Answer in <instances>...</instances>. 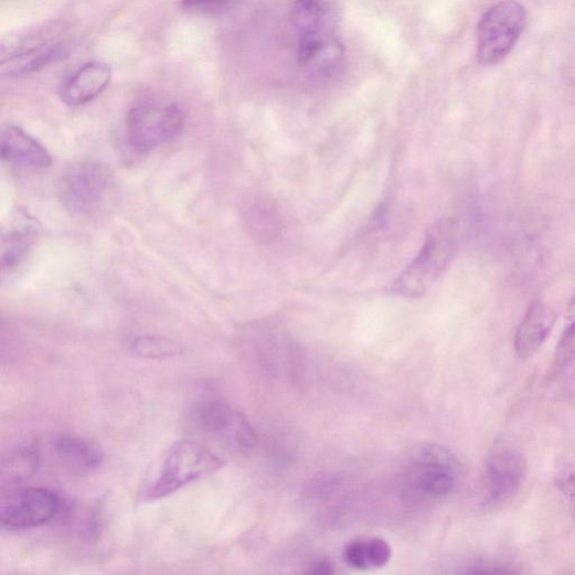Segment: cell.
Listing matches in <instances>:
<instances>
[{
  "instance_id": "cell-14",
  "label": "cell",
  "mask_w": 575,
  "mask_h": 575,
  "mask_svg": "<svg viewBox=\"0 0 575 575\" xmlns=\"http://www.w3.org/2000/svg\"><path fill=\"white\" fill-rule=\"evenodd\" d=\"M0 152L9 163L26 168H47L52 158L47 150L18 126H9L0 140Z\"/></svg>"
},
{
  "instance_id": "cell-1",
  "label": "cell",
  "mask_w": 575,
  "mask_h": 575,
  "mask_svg": "<svg viewBox=\"0 0 575 575\" xmlns=\"http://www.w3.org/2000/svg\"><path fill=\"white\" fill-rule=\"evenodd\" d=\"M460 245V223L444 217L427 231L415 259L394 281L391 291L406 298H419L451 266Z\"/></svg>"
},
{
  "instance_id": "cell-8",
  "label": "cell",
  "mask_w": 575,
  "mask_h": 575,
  "mask_svg": "<svg viewBox=\"0 0 575 575\" xmlns=\"http://www.w3.org/2000/svg\"><path fill=\"white\" fill-rule=\"evenodd\" d=\"M528 476V461L514 444L497 441L486 461L483 473L485 501L500 505L513 499Z\"/></svg>"
},
{
  "instance_id": "cell-5",
  "label": "cell",
  "mask_w": 575,
  "mask_h": 575,
  "mask_svg": "<svg viewBox=\"0 0 575 575\" xmlns=\"http://www.w3.org/2000/svg\"><path fill=\"white\" fill-rule=\"evenodd\" d=\"M184 113L170 103H146L126 119L127 141L137 152L152 151L175 139L183 129Z\"/></svg>"
},
{
  "instance_id": "cell-11",
  "label": "cell",
  "mask_w": 575,
  "mask_h": 575,
  "mask_svg": "<svg viewBox=\"0 0 575 575\" xmlns=\"http://www.w3.org/2000/svg\"><path fill=\"white\" fill-rule=\"evenodd\" d=\"M52 450L58 465L74 476L93 473L105 460V452L98 443L71 434L56 436Z\"/></svg>"
},
{
  "instance_id": "cell-16",
  "label": "cell",
  "mask_w": 575,
  "mask_h": 575,
  "mask_svg": "<svg viewBox=\"0 0 575 575\" xmlns=\"http://www.w3.org/2000/svg\"><path fill=\"white\" fill-rule=\"evenodd\" d=\"M392 547L382 539L364 537L348 543L343 557L345 563L358 571H368L386 566L392 560Z\"/></svg>"
},
{
  "instance_id": "cell-23",
  "label": "cell",
  "mask_w": 575,
  "mask_h": 575,
  "mask_svg": "<svg viewBox=\"0 0 575 575\" xmlns=\"http://www.w3.org/2000/svg\"><path fill=\"white\" fill-rule=\"evenodd\" d=\"M558 488L575 515V467L566 476L560 478Z\"/></svg>"
},
{
  "instance_id": "cell-17",
  "label": "cell",
  "mask_w": 575,
  "mask_h": 575,
  "mask_svg": "<svg viewBox=\"0 0 575 575\" xmlns=\"http://www.w3.org/2000/svg\"><path fill=\"white\" fill-rule=\"evenodd\" d=\"M40 461V454L34 446L15 447L3 458L0 485L7 490L29 481L38 472Z\"/></svg>"
},
{
  "instance_id": "cell-15",
  "label": "cell",
  "mask_w": 575,
  "mask_h": 575,
  "mask_svg": "<svg viewBox=\"0 0 575 575\" xmlns=\"http://www.w3.org/2000/svg\"><path fill=\"white\" fill-rule=\"evenodd\" d=\"M36 237L34 224L24 214L3 233L2 265L4 270L17 269L28 257Z\"/></svg>"
},
{
  "instance_id": "cell-4",
  "label": "cell",
  "mask_w": 575,
  "mask_h": 575,
  "mask_svg": "<svg viewBox=\"0 0 575 575\" xmlns=\"http://www.w3.org/2000/svg\"><path fill=\"white\" fill-rule=\"evenodd\" d=\"M528 23L525 8L515 0L492 7L478 25V58L482 65H494L514 49Z\"/></svg>"
},
{
  "instance_id": "cell-2",
  "label": "cell",
  "mask_w": 575,
  "mask_h": 575,
  "mask_svg": "<svg viewBox=\"0 0 575 575\" xmlns=\"http://www.w3.org/2000/svg\"><path fill=\"white\" fill-rule=\"evenodd\" d=\"M225 466V461L194 439L177 440L169 449L158 478L141 493L142 501L167 498L182 488L205 479Z\"/></svg>"
},
{
  "instance_id": "cell-3",
  "label": "cell",
  "mask_w": 575,
  "mask_h": 575,
  "mask_svg": "<svg viewBox=\"0 0 575 575\" xmlns=\"http://www.w3.org/2000/svg\"><path fill=\"white\" fill-rule=\"evenodd\" d=\"M462 465L450 450L435 444L418 447L404 475L405 494L412 500L439 501L458 486Z\"/></svg>"
},
{
  "instance_id": "cell-10",
  "label": "cell",
  "mask_w": 575,
  "mask_h": 575,
  "mask_svg": "<svg viewBox=\"0 0 575 575\" xmlns=\"http://www.w3.org/2000/svg\"><path fill=\"white\" fill-rule=\"evenodd\" d=\"M344 49L330 26L298 34V62L316 81L334 77L342 68Z\"/></svg>"
},
{
  "instance_id": "cell-20",
  "label": "cell",
  "mask_w": 575,
  "mask_h": 575,
  "mask_svg": "<svg viewBox=\"0 0 575 575\" xmlns=\"http://www.w3.org/2000/svg\"><path fill=\"white\" fill-rule=\"evenodd\" d=\"M131 350L143 359L163 360L179 355L182 347L167 338L142 336L131 342Z\"/></svg>"
},
{
  "instance_id": "cell-24",
  "label": "cell",
  "mask_w": 575,
  "mask_h": 575,
  "mask_svg": "<svg viewBox=\"0 0 575 575\" xmlns=\"http://www.w3.org/2000/svg\"><path fill=\"white\" fill-rule=\"evenodd\" d=\"M468 573L477 574H513L518 573L513 567L493 562H480L471 566Z\"/></svg>"
},
{
  "instance_id": "cell-12",
  "label": "cell",
  "mask_w": 575,
  "mask_h": 575,
  "mask_svg": "<svg viewBox=\"0 0 575 575\" xmlns=\"http://www.w3.org/2000/svg\"><path fill=\"white\" fill-rule=\"evenodd\" d=\"M111 70L106 63L93 61L62 84L60 97L63 103L78 107L93 102L109 85Z\"/></svg>"
},
{
  "instance_id": "cell-19",
  "label": "cell",
  "mask_w": 575,
  "mask_h": 575,
  "mask_svg": "<svg viewBox=\"0 0 575 575\" xmlns=\"http://www.w3.org/2000/svg\"><path fill=\"white\" fill-rule=\"evenodd\" d=\"M330 11L324 0H295L291 23L297 34L330 26Z\"/></svg>"
},
{
  "instance_id": "cell-22",
  "label": "cell",
  "mask_w": 575,
  "mask_h": 575,
  "mask_svg": "<svg viewBox=\"0 0 575 575\" xmlns=\"http://www.w3.org/2000/svg\"><path fill=\"white\" fill-rule=\"evenodd\" d=\"M575 342V296L571 299L565 315V328L556 349L555 362L563 364L571 355Z\"/></svg>"
},
{
  "instance_id": "cell-21",
  "label": "cell",
  "mask_w": 575,
  "mask_h": 575,
  "mask_svg": "<svg viewBox=\"0 0 575 575\" xmlns=\"http://www.w3.org/2000/svg\"><path fill=\"white\" fill-rule=\"evenodd\" d=\"M237 0H181L182 11L205 17L223 15L235 9Z\"/></svg>"
},
{
  "instance_id": "cell-6",
  "label": "cell",
  "mask_w": 575,
  "mask_h": 575,
  "mask_svg": "<svg viewBox=\"0 0 575 575\" xmlns=\"http://www.w3.org/2000/svg\"><path fill=\"white\" fill-rule=\"evenodd\" d=\"M114 189L108 169L95 161L78 162L62 174L58 195L71 211L94 214L106 206Z\"/></svg>"
},
{
  "instance_id": "cell-25",
  "label": "cell",
  "mask_w": 575,
  "mask_h": 575,
  "mask_svg": "<svg viewBox=\"0 0 575 575\" xmlns=\"http://www.w3.org/2000/svg\"><path fill=\"white\" fill-rule=\"evenodd\" d=\"M336 572L334 565L331 561L328 560H321L317 561L308 569V573L316 574V575H330Z\"/></svg>"
},
{
  "instance_id": "cell-7",
  "label": "cell",
  "mask_w": 575,
  "mask_h": 575,
  "mask_svg": "<svg viewBox=\"0 0 575 575\" xmlns=\"http://www.w3.org/2000/svg\"><path fill=\"white\" fill-rule=\"evenodd\" d=\"M0 499V522L4 528L25 531L51 522L61 509L57 494L40 487H15L4 490Z\"/></svg>"
},
{
  "instance_id": "cell-13",
  "label": "cell",
  "mask_w": 575,
  "mask_h": 575,
  "mask_svg": "<svg viewBox=\"0 0 575 575\" xmlns=\"http://www.w3.org/2000/svg\"><path fill=\"white\" fill-rule=\"evenodd\" d=\"M557 319L547 304L536 301L526 311L515 337V350L520 359L534 356L553 331Z\"/></svg>"
},
{
  "instance_id": "cell-9",
  "label": "cell",
  "mask_w": 575,
  "mask_h": 575,
  "mask_svg": "<svg viewBox=\"0 0 575 575\" xmlns=\"http://www.w3.org/2000/svg\"><path fill=\"white\" fill-rule=\"evenodd\" d=\"M195 423L207 436L235 451H247L258 437L247 418L222 400H205L194 411Z\"/></svg>"
},
{
  "instance_id": "cell-18",
  "label": "cell",
  "mask_w": 575,
  "mask_h": 575,
  "mask_svg": "<svg viewBox=\"0 0 575 575\" xmlns=\"http://www.w3.org/2000/svg\"><path fill=\"white\" fill-rule=\"evenodd\" d=\"M67 53L65 42H54L34 45L9 58V75H28L50 65Z\"/></svg>"
}]
</instances>
